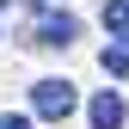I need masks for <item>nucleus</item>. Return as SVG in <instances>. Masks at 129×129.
<instances>
[{
	"label": "nucleus",
	"instance_id": "nucleus-1",
	"mask_svg": "<svg viewBox=\"0 0 129 129\" xmlns=\"http://www.w3.org/2000/svg\"><path fill=\"white\" fill-rule=\"evenodd\" d=\"M74 105H80L74 80H37V86H31V111H37V117H49V123H68Z\"/></svg>",
	"mask_w": 129,
	"mask_h": 129
},
{
	"label": "nucleus",
	"instance_id": "nucleus-2",
	"mask_svg": "<svg viewBox=\"0 0 129 129\" xmlns=\"http://www.w3.org/2000/svg\"><path fill=\"white\" fill-rule=\"evenodd\" d=\"M86 117H92V129H123V117H129V105L117 99V92H99V99L86 105Z\"/></svg>",
	"mask_w": 129,
	"mask_h": 129
},
{
	"label": "nucleus",
	"instance_id": "nucleus-3",
	"mask_svg": "<svg viewBox=\"0 0 129 129\" xmlns=\"http://www.w3.org/2000/svg\"><path fill=\"white\" fill-rule=\"evenodd\" d=\"M37 37H43V43H74V37H80V25L68 19V12H49V19L37 25Z\"/></svg>",
	"mask_w": 129,
	"mask_h": 129
},
{
	"label": "nucleus",
	"instance_id": "nucleus-4",
	"mask_svg": "<svg viewBox=\"0 0 129 129\" xmlns=\"http://www.w3.org/2000/svg\"><path fill=\"white\" fill-rule=\"evenodd\" d=\"M105 31H117V43H129V0H105Z\"/></svg>",
	"mask_w": 129,
	"mask_h": 129
},
{
	"label": "nucleus",
	"instance_id": "nucleus-5",
	"mask_svg": "<svg viewBox=\"0 0 129 129\" xmlns=\"http://www.w3.org/2000/svg\"><path fill=\"white\" fill-rule=\"evenodd\" d=\"M99 68H105V74H129V43H117V49H105V55H99Z\"/></svg>",
	"mask_w": 129,
	"mask_h": 129
},
{
	"label": "nucleus",
	"instance_id": "nucleus-6",
	"mask_svg": "<svg viewBox=\"0 0 129 129\" xmlns=\"http://www.w3.org/2000/svg\"><path fill=\"white\" fill-rule=\"evenodd\" d=\"M0 129H31L25 117H12V111H6V117H0Z\"/></svg>",
	"mask_w": 129,
	"mask_h": 129
}]
</instances>
